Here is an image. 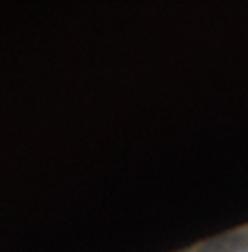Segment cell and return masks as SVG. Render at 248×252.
<instances>
[{
  "label": "cell",
  "mask_w": 248,
  "mask_h": 252,
  "mask_svg": "<svg viewBox=\"0 0 248 252\" xmlns=\"http://www.w3.org/2000/svg\"><path fill=\"white\" fill-rule=\"evenodd\" d=\"M226 252H248V228L227 231Z\"/></svg>",
  "instance_id": "cell-1"
},
{
  "label": "cell",
  "mask_w": 248,
  "mask_h": 252,
  "mask_svg": "<svg viewBox=\"0 0 248 252\" xmlns=\"http://www.w3.org/2000/svg\"><path fill=\"white\" fill-rule=\"evenodd\" d=\"M195 252H226V233L203 240L200 245H196Z\"/></svg>",
  "instance_id": "cell-2"
}]
</instances>
